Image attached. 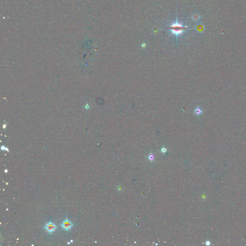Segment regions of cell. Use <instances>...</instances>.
<instances>
[{"mask_svg": "<svg viewBox=\"0 0 246 246\" xmlns=\"http://www.w3.org/2000/svg\"><path fill=\"white\" fill-rule=\"evenodd\" d=\"M171 29L172 33L178 35L179 34H182V32L184 31V27L182 26L181 24L176 23L173 24L171 27Z\"/></svg>", "mask_w": 246, "mask_h": 246, "instance_id": "6da1fadb", "label": "cell"}, {"mask_svg": "<svg viewBox=\"0 0 246 246\" xmlns=\"http://www.w3.org/2000/svg\"><path fill=\"white\" fill-rule=\"evenodd\" d=\"M44 228L49 234H52L57 229V226L55 223L49 221L46 223Z\"/></svg>", "mask_w": 246, "mask_h": 246, "instance_id": "7a4b0ae2", "label": "cell"}, {"mask_svg": "<svg viewBox=\"0 0 246 246\" xmlns=\"http://www.w3.org/2000/svg\"><path fill=\"white\" fill-rule=\"evenodd\" d=\"M73 226L74 224L71 222V221L69 220L67 218L61 224V227L66 231L70 230Z\"/></svg>", "mask_w": 246, "mask_h": 246, "instance_id": "3957f363", "label": "cell"}, {"mask_svg": "<svg viewBox=\"0 0 246 246\" xmlns=\"http://www.w3.org/2000/svg\"><path fill=\"white\" fill-rule=\"evenodd\" d=\"M194 113L197 115H200L202 114L203 112L199 107H198L195 109V110H194Z\"/></svg>", "mask_w": 246, "mask_h": 246, "instance_id": "277c9868", "label": "cell"}]
</instances>
